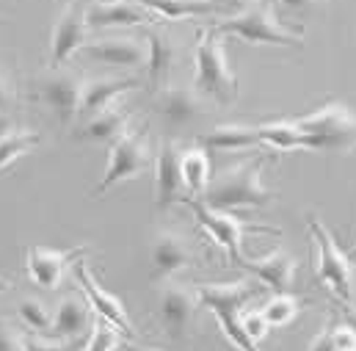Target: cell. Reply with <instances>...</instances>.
I'll use <instances>...</instances> for the list:
<instances>
[{"instance_id":"obj_8","label":"cell","mask_w":356,"mask_h":351,"mask_svg":"<svg viewBox=\"0 0 356 351\" xmlns=\"http://www.w3.org/2000/svg\"><path fill=\"white\" fill-rule=\"evenodd\" d=\"M182 205H188L199 221L202 230L210 233V238L227 252V258L232 260V265H243V252H241V241L246 233H270V235H279L276 227H266V224H254V221H243L238 216H232L229 210H218V208H210L204 205L199 196H188Z\"/></svg>"},{"instance_id":"obj_35","label":"cell","mask_w":356,"mask_h":351,"mask_svg":"<svg viewBox=\"0 0 356 351\" xmlns=\"http://www.w3.org/2000/svg\"><path fill=\"white\" fill-rule=\"evenodd\" d=\"M14 100H17V91H14V81L0 70V111H11L14 108Z\"/></svg>"},{"instance_id":"obj_26","label":"cell","mask_w":356,"mask_h":351,"mask_svg":"<svg viewBox=\"0 0 356 351\" xmlns=\"http://www.w3.org/2000/svg\"><path fill=\"white\" fill-rule=\"evenodd\" d=\"M179 169H182V182L188 196H202L210 185V158L199 147H188L179 155Z\"/></svg>"},{"instance_id":"obj_12","label":"cell","mask_w":356,"mask_h":351,"mask_svg":"<svg viewBox=\"0 0 356 351\" xmlns=\"http://www.w3.org/2000/svg\"><path fill=\"white\" fill-rule=\"evenodd\" d=\"M86 33H89L86 8L83 6L64 8L50 36V70H61L75 53H81V47L86 45Z\"/></svg>"},{"instance_id":"obj_3","label":"cell","mask_w":356,"mask_h":351,"mask_svg":"<svg viewBox=\"0 0 356 351\" xmlns=\"http://www.w3.org/2000/svg\"><path fill=\"white\" fill-rule=\"evenodd\" d=\"M193 88L204 97H213L221 105H232L238 100V75L227 58L221 45V33L210 25L199 31L193 50Z\"/></svg>"},{"instance_id":"obj_7","label":"cell","mask_w":356,"mask_h":351,"mask_svg":"<svg viewBox=\"0 0 356 351\" xmlns=\"http://www.w3.org/2000/svg\"><path fill=\"white\" fill-rule=\"evenodd\" d=\"M152 164H155V155H152V150H149L147 127H141V130H124L119 139L111 141L105 175L97 182L94 196H102V194H108L113 185L144 175Z\"/></svg>"},{"instance_id":"obj_36","label":"cell","mask_w":356,"mask_h":351,"mask_svg":"<svg viewBox=\"0 0 356 351\" xmlns=\"http://www.w3.org/2000/svg\"><path fill=\"white\" fill-rule=\"evenodd\" d=\"M279 6L287 11H312V8L323 6V0H279Z\"/></svg>"},{"instance_id":"obj_6","label":"cell","mask_w":356,"mask_h":351,"mask_svg":"<svg viewBox=\"0 0 356 351\" xmlns=\"http://www.w3.org/2000/svg\"><path fill=\"white\" fill-rule=\"evenodd\" d=\"M307 227H309L312 247H315V274H318V279L343 304H354V258L337 244L332 230L318 216H309Z\"/></svg>"},{"instance_id":"obj_5","label":"cell","mask_w":356,"mask_h":351,"mask_svg":"<svg viewBox=\"0 0 356 351\" xmlns=\"http://www.w3.org/2000/svg\"><path fill=\"white\" fill-rule=\"evenodd\" d=\"M213 28L224 36H238L246 45H276V47H301L304 45V33L284 28L273 8L266 0H252L246 3L238 14L213 22Z\"/></svg>"},{"instance_id":"obj_1","label":"cell","mask_w":356,"mask_h":351,"mask_svg":"<svg viewBox=\"0 0 356 351\" xmlns=\"http://www.w3.org/2000/svg\"><path fill=\"white\" fill-rule=\"evenodd\" d=\"M263 166H266V155L257 153V158H249L224 169L216 180H210L207 191L199 199L218 210L268 208L276 199V194L263 185Z\"/></svg>"},{"instance_id":"obj_30","label":"cell","mask_w":356,"mask_h":351,"mask_svg":"<svg viewBox=\"0 0 356 351\" xmlns=\"http://www.w3.org/2000/svg\"><path fill=\"white\" fill-rule=\"evenodd\" d=\"M301 307H304V302L296 299L293 290H287V293H273L266 302L263 313H266V318L270 321V327H287L290 321H296V315L301 313Z\"/></svg>"},{"instance_id":"obj_39","label":"cell","mask_w":356,"mask_h":351,"mask_svg":"<svg viewBox=\"0 0 356 351\" xmlns=\"http://www.w3.org/2000/svg\"><path fill=\"white\" fill-rule=\"evenodd\" d=\"M8 288H11V282H8V279H3V276H0V293H3V290H8Z\"/></svg>"},{"instance_id":"obj_33","label":"cell","mask_w":356,"mask_h":351,"mask_svg":"<svg viewBox=\"0 0 356 351\" xmlns=\"http://www.w3.org/2000/svg\"><path fill=\"white\" fill-rule=\"evenodd\" d=\"M241 327H243V332L249 335V341H252L254 346H260L268 338V332H270V321L266 318L263 307H260V310H243Z\"/></svg>"},{"instance_id":"obj_40","label":"cell","mask_w":356,"mask_h":351,"mask_svg":"<svg viewBox=\"0 0 356 351\" xmlns=\"http://www.w3.org/2000/svg\"><path fill=\"white\" fill-rule=\"evenodd\" d=\"M348 255H351V258H354V260H356V244H354V247H351V249H348Z\"/></svg>"},{"instance_id":"obj_14","label":"cell","mask_w":356,"mask_h":351,"mask_svg":"<svg viewBox=\"0 0 356 351\" xmlns=\"http://www.w3.org/2000/svg\"><path fill=\"white\" fill-rule=\"evenodd\" d=\"M179 155H182V150L172 139L161 141V147L155 153V205L158 208H169L175 202L188 199L182 169H179Z\"/></svg>"},{"instance_id":"obj_32","label":"cell","mask_w":356,"mask_h":351,"mask_svg":"<svg viewBox=\"0 0 356 351\" xmlns=\"http://www.w3.org/2000/svg\"><path fill=\"white\" fill-rule=\"evenodd\" d=\"M91 338L86 341V349H94V351H111V349H119L122 346V338L119 335H124L116 324H111L108 318H102V315H97L94 318V324H91Z\"/></svg>"},{"instance_id":"obj_23","label":"cell","mask_w":356,"mask_h":351,"mask_svg":"<svg viewBox=\"0 0 356 351\" xmlns=\"http://www.w3.org/2000/svg\"><path fill=\"white\" fill-rule=\"evenodd\" d=\"M130 119H133V111L113 102V105L102 108L99 114L83 119V127H81L78 139H83V141H113L127 130Z\"/></svg>"},{"instance_id":"obj_19","label":"cell","mask_w":356,"mask_h":351,"mask_svg":"<svg viewBox=\"0 0 356 351\" xmlns=\"http://www.w3.org/2000/svg\"><path fill=\"white\" fill-rule=\"evenodd\" d=\"M161 114L163 119L172 125V127H182V125H191L196 119H202L207 114V105H204V94H199L193 84L191 86H166L161 91Z\"/></svg>"},{"instance_id":"obj_15","label":"cell","mask_w":356,"mask_h":351,"mask_svg":"<svg viewBox=\"0 0 356 351\" xmlns=\"http://www.w3.org/2000/svg\"><path fill=\"white\" fill-rule=\"evenodd\" d=\"M149 260H152V282H166L182 268H191L196 263V255H193V247L179 233L163 230L152 238Z\"/></svg>"},{"instance_id":"obj_34","label":"cell","mask_w":356,"mask_h":351,"mask_svg":"<svg viewBox=\"0 0 356 351\" xmlns=\"http://www.w3.org/2000/svg\"><path fill=\"white\" fill-rule=\"evenodd\" d=\"M19 349H28L25 332H19L17 327H11L8 321H0V351H19Z\"/></svg>"},{"instance_id":"obj_9","label":"cell","mask_w":356,"mask_h":351,"mask_svg":"<svg viewBox=\"0 0 356 351\" xmlns=\"http://www.w3.org/2000/svg\"><path fill=\"white\" fill-rule=\"evenodd\" d=\"M42 102L56 114L61 127H70L78 114H81V97H83V81L75 72L67 70H53L42 84H39Z\"/></svg>"},{"instance_id":"obj_20","label":"cell","mask_w":356,"mask_h":351,"mask_svg":"<svg viewBox=\"0 0 356 351\" xmlns=\"http://www.w3.org/2000/svg\"><path fill=\"white\" fill-rule=\"evenodd\" d=\"M91 310L94 307L89 304V299H81L78 293L64 296L56 307V318H53V327L47 335L56 341H75V338L86 335L91 332V324H94Z\"/></svg>"},{"instance_id":"obj_31","label":"cell","mask_w":356,"mask_h":351,"mask_svg":"<svg viewBox=\"0 0 356 351\" xmlns=\"http://www.w3.org/2000/svg\"><path fill=\"white\" fill-rule=\"evenodd\" d=\"M19 318L28 329H33V335H47L50 327H53V318H50V310L44 302L39 299H22L19 302Z\"/></svg>"},{"instance_id":"obj_37","label":"cell","mask_w":356,"mask_h":351,"mask_svg":"<svg viewBox=\"0 0 356 351\" xmlns=\"http://www.w3.org/2000/svg\"><path fill=\"white\" fill-rule=\"evenodd\" d=\"M6 130H11V122H8V114H6V111H0V136H3Z\"/></svg>"},{"instance_id":"obj_17","label":"cell","mask_w":356,"mask_h":351,"mask_svg":"<svg viewBox=\"0 0 356 351\" xmlns=\"http://www.w3.org/2000/svg\"><path fill=\"white\" fill-rule=\"evenodd\" d=\"M144 39H147V81H149V88L163 91L169 86V75H172V67L177 61V45L169 36V31H163L158 25H147Z\"/></svg>"},{"instance_id":"obj_28","label":"cell","mask_w":356,"mask_h":351,"mask_svg":"<svg viewBox=\"0 0 356 351\" xmlns=\"http://www.w3.org/2000/svg\"><path fill=\"white\" fill-rule=\"evenodd\" d=\"M144 8H149L158 20H182V17H196L207 14L213 3L207 0H138Z\"/></svg>"},{"instance_id":"obj_25","label":"cell","mask_w":356,"mask_h":351,"mask_svg":"<svg viewBox=\"0 0 356 351\" xmlns=\"http://www.w3.org/2000/svg\"><path fill=\"white\" fill-rule=\"evenodd\" d=\"M260 144H268L276 153H296V150H309V139L293 119H279V122H266L257 125Z\"/></svg>"},{"instance_id":"obj_43","label":"cell","mask_w":356,"mask_h":351,"mask_svg":"<svg viewBox=\"0 0 356 351\" xmlns=\"http://www.w3.org/2000/svg\"><path fill=\"white\" fill-rule=\"evenodd\" d=\"M3 22H6V20H3V17H0V25H3Z\"/></svg>"},{"instance_id":"obj_24","label":"cell","mask_w":356,"mask_h":351,"mask_svg":"<svg viewBox=\"0 0 356 351\" xmlns=\"http://www.w3.org/2000/svg\"><path fill=\"white\" fill-rule=\"evenodd\" d=\"M202 141L207 150H216V153H243L249 147H257L260 136H257V127H249V125H216Z\"/></svg>"},{"instance_id":"obj_13","label":"cell","mask_w":356,"mask_h":351,"mask_svg":"<svg viewBox=\"0 0 356 351\" xmlns=\"http://www.w3.org/2000/svg\"><path fill=\"white\" fill-rule=\"evenodd\" d=\"M81 53L105 67H119V70H136L147 64V39L136 36H105L94 39L81 47Z\"/></svg>"},{"instance_id":"obj_41","label":"cell","mask_w":356,"mask_h":351,"mask_svg":"<svg viewBox=\"0 0 356 351\" xmlns=\"http://www.w3.org/2000/svg\"><path fill=\"white\" fill-rule=\"evenodd\" d=\"M207 3H221V0H207Z\"/></svg>"},{"instance_id":"obj_10","label":"cell","mask_w":356,"mask_h":351,"mask_svg":"<svg viewBox=\"0 0 356 351\" xmlns=\"http://www.w3.org/2000/svg\"><path fill=\"white\" fill-rule=\"evenodd\" d=\"M196 307H199V293L191 290L188 285H177V282H169V279L161 285L158 313H161V324L169 332V338L182 341L191 332Z\"/></svg>"},{"instance_id":"obj_16","label":"cell","mask_w":356,"mask_h":351,"mask_svg":"<svg viewBox=\"0 0 356 351\" xmlns=\"http://www.w3.org/2000/svg\"><path fill=\"white\" fill-rule=\"evenodd\" d=\"M75 279H78L83 296L89 299V304L94 307L97 315H102V318H108L111 324H116L127 338H136V329H133V321H130L124 304H122L116 296H111V293L91 276V271L86 268V260H83V258L75 260Z\"/></svg>"},{"instance_id":"obj_2","label":"cell","mask_w":356,"mask_h":351,"mask_svg":"<svg viewBox=\"0 0 356 351\" xmlns=\"http://www.w3.org/2000/svg\"><path fill=\"white\" fill-rule=\"evenodd\" d=\"M260 285L254 279H235V282H207V285H199L196 293H199V304L204 310L213 313V318L218 321L221 332L227 335V341L238 349H257L249 335L243 332L241 327V315H243V307L260 296Z\"/></svg>"},{"instance_id":"obj_21","label":"cell","mask_w":356,"mask_h":351,"mask_svg":"<svg viewBox=\"0 0 356 351\" xmlns=\"http://www.w3.org/2000/svg\"><path fill=\"white\" fill-rule=\"evenodd\" d=\"M241 268L252 271L263 285H268L273 293H287L293 290V282H296V271H298V260L293 255H287L284 249H276L266 258H257V260H243Z\"/></svg>"},{"instance_id":"obj_29","label":"cell","mask_w":356,"mask_h":351,"mask_svg":"<svg viewBox=\"0 0 356 351\" xmlns=\"http://www.w3.org/2000/svg\"><path fill=\"white\" fill-rule=\"evenodd\" d=\"M312 349H323V351H356V329L343 318V321H334L329 324L315 341H312Z\"/></svg>"},{"instance_id":"obj_4","label":"cell","mask_w":356,"mask_h":351,"mask_svg":"<svg viewBox=\"0 0 356 351\" xmlns=\"http://www.w3.org/2000/svg\"><path fill=\"white\" fill-rule=\"evenodd\" d=\"M293 122L309 139L315 153H354L356 150V111L343 100H329L312 114L293 116Z\"/></svg>"},{"instance_id":"obj_22","label":"cell","mask_w":356,"mask_h":351,"mask_svg":"<svg viewBox=\"0 0 356 351\" xmlns=\"http://www.w3.org/2000/svg\"><path fill=\"white\" fill-rule=\"evenodd\" d=\"M138 86V78H97L83 84V97H81V119H89L99 114L102 108L113 105L119 94Z\"/></svg>"},{"instance_id":"obj_27","label":"cell","mask_w":356,"mask_h":351,"mask_svg":"<svg viewBox=\"0 0 356 351\" xmlns=\"http://www.w3.org/2000/svg\"><path fill=\"white\" fill-rule=\"evenodd\" d=\"M42 144V136L36 130H6L0 136V172L8 169L14 161H19L25 153Z\"/></svg>"},{"instance_id":"obj_11","label":"cell","mask_w":356,"mask_h":351,"mask_svg":"<svg viewBox=\"0 0 356 351\" xmlns=\"http://www.w3.org/2000/svg\"><path fill=\"white\" fill-rule=\"evenodd\" d=\"M89 247H75V249H44V247H31L25 252V271L36 288L56 290L64 279L67 265H75L78 258H83Z\"/></svg>"},{"instance_id":"obj_42","label":"cell","mask_w":356,"mask_h":351,"mask_svg":"<svg viewBox=\"0 0 356 351\" xmlns=\"http://www.w3.org/2000/svg\"><path fill=\"white\" fill-rule=\"evenodd\" d=\"M238 3H252V0H238Z\"/></svg>"},{"instance_id":"obj_38","label":"cell","mask_w":356,"mask_h":351,"mask_svg":"<svg viewBox=\"0 0 356 351\" xmlns=\"http://www.w3.org/2000/svg\"><path fill=\"white\" fill-rule=\"evenodd\" d=\"M346 321H348V324H351V327H354V329H356V310H354V307H351V304H348V313H346Z\"/></svg>"},{"instance_id":"obj_18","label":"cell","mask_w":356,"mask_h":351,"mask_svg":"<svg viewBox=\"0 0 356 351\" xmlns=\"http://www.w3.org/2000/svg\"><path fill=\"white\" fill-rule=\"evenodd\" d=\"M158 17L136 3L127 0H102V3H91L86 8V22L89 28H133V25H152Z\"/></svg>"}]
</instances>
